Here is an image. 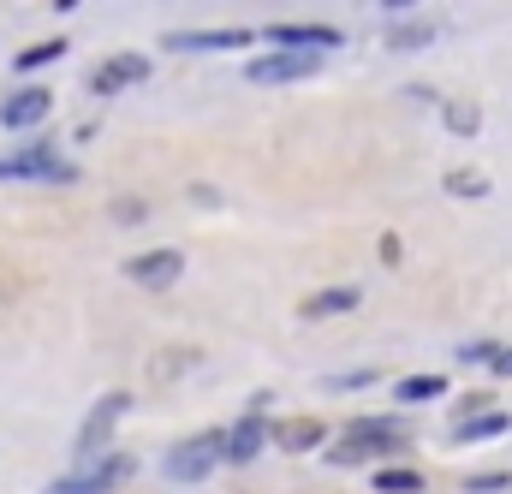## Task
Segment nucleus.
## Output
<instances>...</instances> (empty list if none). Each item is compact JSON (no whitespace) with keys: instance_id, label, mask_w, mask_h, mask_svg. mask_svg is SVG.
<instances>
[{"instance_id":"obj_1","label":"nucleus","mask_w":512,"mask_h":494,"mask_svg":"<svg viewBox=\"0 0 512 494\" xmlns=\"http://www.w3.org/2000/svg\"><path fill=\"white\" fill-rule=\"evenodd\" d=\"M215 465H227V435H191L167 453V477L173 483H203Z\"/></svg>"},{"instance_id":"obj_2","label":"nucleus","mask_w":512,"mask_h":494,"mask_svg":"<svg viewBox=\"0 0 512 494\" xmlns=\"http://www.w3.org/2000/svg\"><path fill=\"white\" fill-rule=\"evenodd\" d=\"M131 471H137V465H131L126 453H114V459H96V465H84V471L60 477L48 494H108V489H120Z\"/></svg>"},{"instance_id":"obj_3","label":"nucleus","mask_w":512,"mask_h":494,"mask_svg":"<svg viewBox=\"0 0 512 494\" xmlns=\"http://www.w3.org/2000/svg\"><path fill=\"white\" fill-rule=\"evenodd\" d=\"M0 179H54V185H66L72 167H66L48 143H30V149H18V155H0Z\"/></svg>"},{"instance_id":"obj_4","label":"nucleus","mask_w":512,"mask_h":494,"mask_svg":"<svg viewBox=\"0 0 512 494\" xmlns=\"http://www.w3.org/2000/svg\"><path fill=\"white\" fill-rule=\"evenodd\" d=\"M126 274L137 286H149V292H167V286L185 274V256H179V250H143V256L126 262Z\"/></svg>"},{"instance_id":"obj_5","label":"nucleus","mask_w":512,"mask_h":494,"mask_svg":"<svg viewBox=\"0 0 512 494\" xmlns=\"http://www.w3.org/2000/svg\"><path fill=\"white\" fill-rule=\"evenodd\" d=\"M268 42L286 54H322V48H340V30L334 24H274Z\"/></svg>"},{"instance_id":"obj_6","label":"nucleus","mask_w":512,"mask_h":494,"mask_svg":"<svg viewBox=\"0 0 512 494\" xmlns=\"http://www.w3.org/2000/svg\"><path fill=\"white\" fill-rule=\"evenodd\" d=\"M143 78H149V60H143V54H114V60H102V66H96L90 90H96V96H120V90L143 84Z\"/></svg>"},{"instance_id":"obj_7","label":"nucleus","mask_w":512,"mask_h":494,"mask_svg":"<svg viewBox=\"0 0 512 494\" xmlns=\"http://www.w3.org/2000/svg\"><path fill=\"white\" fill-rule=\"evenodd\" d=\"M54 108V96L42 90V84H30V90H18V96H6L0 102V125L6 131H24V125H42V114Z\"/></svg>"},{"instance_id":"obj_8","label":"nucleus","mask_w":512,"mask_h":494,"mask_svg":"<svg viewBox=\"0 0 512 494\" xmlns=\"http://www.w3.org/2000/svg\"><path fill=\"white\" fill-rule=\"evenodd\" d=\"M310 72H316V54H286V48H274L268 60L251 66V84H292V78H310Z\"/></svg>"},{"instance_id":"obj_9","label":"nucleus","mask_w":512,"mask_h":494,"mask_svg":"<svg viewBox=\"0 0 512 494\" xmlns=\"http://www.w3.org/2000/svg\"><path fill=\"white\" fill-rule=\"evenodd\" d=\"M126 405H131L126 393H108V399H102V405L90 411V423L78 429V453H96V447H102V441L114 435V423L126 417Z\"/></svg>"},{"instance_id":"obj_10","label":"nucleus","mask_w":512,"mask_h":494,"mask_svg":"<svg viewBox=\"0 0 512 494\" xmlns=\"http://www.w3.org/2000/svg\"><path fill=\"white\" fill-rule=\"evenodd\" d=\"M245 42H251L245 30H179V36H167L173 54H209V48H245Z\"/></svg>"},{"instance_id":"obj_11","label":"nucleus","mask_w":512,"mask_h":494,"mask_svg":"<svg viewBox=\"0 0 512 494\" xmlns=\"http://www.w3.org/2000/svg\"><path fill=\"white\" fill-rule=\"evenodd\" d=\"M262 441H268V423L262 417H239L227 429V465H251L256 453H262Z\"/></svg>"},{"instance_id":"obj_12","label":"nucleus","mask_w":512,"mask_h":494,"mask_svg":"<svg viewBox=\"0 0 512 494\" xmlns=\"http://www.w3.org/2000/svg\"><path fill=\"white\" fill-rule=\"evenodd\" d=\"M358 310V286H328L316 298H304V322H322V316H346Z\"/></svg>"},{"instance_id":"obj_13","label":"nucleus","mask_w":512,"mask_h":494,"mask_svg":"<svg viewBox=\"0 0 512 494\" xmlns=\"http://www.w3.org/2000/svg\"><path fill=\"white\" fill-rule=\"evenodd\" d=\"M346 441H358V447L376 459V453H387V447H399V423H370V417H358V423L346 429Z\"/></svg>"},{"instance_id":"obj_14","label":"nucleus","mask_w":512,"mask_h":494,"mask_svg":"<svg viewBox=\"0 0 512 494\" xmlns=\"http://www.w3.org/2000/svg\"><path fill=\"white\" fill-rule=\"evenodd\" d=\"M268 435H274L286 453H304V447H316V441H322V423H316V417H292V423H274Z\"/></svg>"},{"instance_id":"obj_15","label":"nucleus","mask_w":512,"mask_h":494,"mask_svg":"<svg viewBox=\"0 0 512 494\" xmlns=\"http://www.w3.org/2000/svg\"><path fill=\"white\" fill-rule=\"evenodd\" d=\"M191 364H197V346H173V352H161V358L149 364V381H155V387H167L173 375L191 370Z\"/></svg>"},{"instance_id":"obj_16","label":"nucleus","mask_w":512,"mask_h":494,"mask_svg":"<svg viewBox=\"0 0 512 494\" xmlns=\"http://www.w3.org/2000/svg\"><path fill=\"white\" fill-rule=\"evenodd\" d=\"M512 417L507 411H483V417H471V423H459V441H489V435H507Z\"/></svg>"},{"instance_id":"obj_17","label":"nucleus","mask_w":512,"mask_h":494,"mask_svg":"<svg viewBox=\"0 0 512 494\" xmlns=\"http://www.w3.org/2000/svg\"><path fill=\"white\" fill-rule=\"evenodd\" d=\"M435 393H447L441 375H411V381H399V399H435Z\"/></svg>"},{"instance_id":"obj_18","label":"nucleus","mask_w":512,"mask_h":494,"mask_svg":"<svg viewBox=\"0 0 512 494\" xmlns=\"http://www.w3.org/2000/svg\"><path fill=\"white\" fill-rule=\"evenodd\" d=\"M60 54H66V42H42V48H24V54H18V72H36L42 60H60Z\"/></svg>"},{"instance_id":"obj_19","label":"nucleus","mask_w":512,"mask_h":494,"mask_svg":"<svg viewBox=\"0 0 512 494\" xmlns=\"http://www.w3.org/2000/svg\"><path fill=\"white\" fill-rule=\"evenodd\" d=\"M376 489H387V494H411V489H417V471H382V477H376Z\"/></svg>"},{"instance_id":"obj_20","label":"nucleus","mask_w":512,"mask_h":494,"mask_svg":"<svg viewBox=\"0 0 512 494\" xmlns=\"http://www.w3.org/2000/svg\"><path fill=\"white\" fill-rule=\"evenodd\" d=\"M447 125H453L459 137H471V131H477V108H465V102H453V108H447Z\"/></svg>"},{"instance_id":"obj_21","label":"nucleus","mask_w":512,"mask_h":494,"mask_svg":"<svg viewBox=\"0 0 512 494\" xmlns=\"http://www.w3.org/2000/svg\"><path fill=\"white\" fill-rule=\"evenodd\" d=\"M447 191H459V197H483V179H477V173H447Z\"/></svg>"},{"instance_id":"obj_22","label":"nucleus","mask_w":512,"mask_h":494,"mask_svg":"<svg viewBox=\"0 0 512 494\" xmlns=\"http://www.w3.org/2000/svg\"><path fill=\"white\" fill-rule=\"evenodd\" d=\"M495 370H501V375H512V352H495Z\"/></svg>"},{"instance_id":"obj_23","label":"nucleus","mask_w":512,"mask_h":494,"mask_svg":"<svg viewBox=\"0 0 512 494\" xmlns=\"http://www.w3.org/2000/svg\"><path fill=\"white\" fill-rule=\"evenodd\" d=\"M387 6H411V0H387Z\"/></svg>"}]
</instances>
